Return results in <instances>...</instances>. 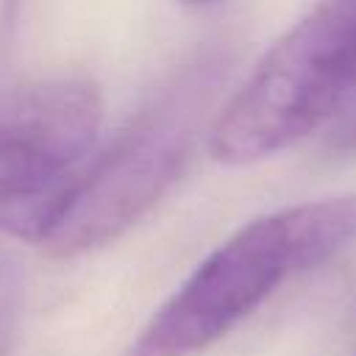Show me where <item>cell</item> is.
Instances as JSON below:
<instances>
[{
  "mask_svg": "<svg viewBox=\"0 0 356 356\" xmlns=\"http://www.w3.org/2000/svg\"><path fill=\"white\" fill-rule=\"evenodd\" d=\"M225 72L222 47H206L184 61L117 139L92 156L42 248L70 259L136 225L184 172Z\"/></svg>",
  "mask_w": 356,
  "mask_h": 356,
  "instance_id": "obj_2",
  "label": "cell"
},
{
  "mask_svg": "<svg viewBox=\"0 0 356 356\" xmlns=\"http://www.w3.org/2000/svg\"><path fill=\"white\" fill-rule=\"evenodd\" d=\"M103 122L83 75L0 83V231L42 245L89 167Z\"/></svg>",
  "mask_w": 356,
  "mask_h": 356,
  "instance_id": "obj_4",
  "label": "cell"
},
{
  "mask_svg": "<svg viewBox=\"0 0 356 356\" xmlns=\"http://www.w3.org/2000/svg\"><path fill=\"white\" fill-rule=\"evenodd\" d=\"M348 103L350 106L342 111V120L334 131V147L337 150H353L356 147V95Z\"/></svg>",
  "mask_w": 356,
  "mask_h": 356,
  "instance_id": "obj_7",
  "label": "cell"
},
{
  "mask_svg": "<svg viewBox=\"0 0 356 356\" xmlns=\"http://www.w3.org/2000/svg\"><path fill=\"white\" fill-rule=\"evenodd\" d=\"M356 239V195L259 217L211 250L131 342L128 356H197L256 312L286 278Z\"/></svg>",
  "mask_w": 356,
  "mask_h": 356,
  "instance_id": "obj_1",
  "label": "cell"
},
{
  "mask_svg": "<svg viewBox=\"0 0 356 356\" xmlns=\"http://www.w3.org/2000/svg\"><path fill=\"white\" fill-rule=\"evenodd\" d=\"M19 8H22V0H0V83L6 81L3 67L11 56V44H14V36H17Z\"/></svg>",
  "mask_w": 356,
  "mask_h": 356,
  "instance_id": "obj_6",
  "label": "cell"
},
{
  "mask_svg": "<svg viewBox=\"0 0 356 356\" xmlns=\"http://www.w3.org/2000/svg\"><path fill=\"white\" fill-rule=\"evenodd\" d=\"M356 95V0H317L253 67L209 125L220 164L270 159Z\"/></svg>",
  "mask_w": 356,
  "mask_h": 356,
  "instance_id": "obj_3",
  "label": "cell"
},
{
  "mask_svg": "<svg viewBox=\"0 0 356 356\" xmlns=\"http://www.w3.org/2000/svg\"><path fill=\"white\" fill-rule=\"evenodd\" d=\"M25 300V270L14 250L0 245V356L8 353Z\"/></svg>",
  "mask_w": 356,
  "mask_h": 356,
  "instance_id": "obj_5",
  "label": "cell"
}]
</instances>
